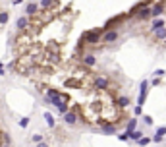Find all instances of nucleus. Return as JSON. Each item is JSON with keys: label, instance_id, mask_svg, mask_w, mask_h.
Here are the masks:
<instances>
[{"label": "nucleus", "instance_id": "f03ea898", "mask_svg": "<svg viewBox=\"0 0 166 147\" xmlns=\"http://www.w3.org/2000/svg\"><path fill=\"white\" fill-rule=\"evenodd\" d=\"M37 147H48V143H43V141H41V143H37Z\"/></svg>", "mask_w": 166, "mask_h": 147}, {"label": "nucleus", "instance_id": "f257e3e1", "mask_svg": "<svg viewBox=\"0 0 166 147\" xmlns=\"http://www.w3.org/2000/svg\"><path fill=\"white\" fill-rule=\"evenodd\" d=\"M41 141H43V135H41V134L33 135V143H41Z\"/></svg>", "mask_w": 166, "mask_h": 147}]
</instances>
